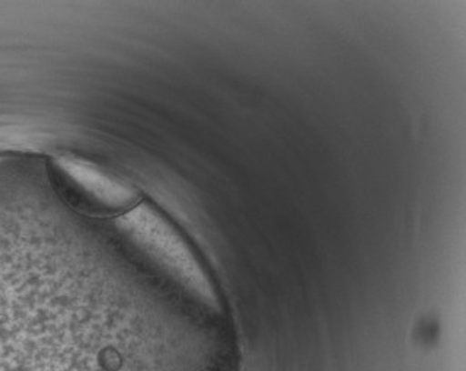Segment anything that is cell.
Returning <instances> with one entry per match:
<instances>
[{
  "label": "cell",
  "instance_id": "obj_1",
  "mask_svg": "<svg viewBox=\"0 0 466 371\" xmlns=\"http://www.w3.org/2000/svg\"><path fill=\"white\" fill-rule=\"evenodd\" d=\"M94 242L59 209L0 199V371H195Z\"/></svg>",
  "mask_w": 466,
  "mask_h": 371
},
{
  "label": "cell",
  "instance_id": "obj_2",
  "mask_svg": "<svg viewBox=\"0 0 466 371\" xmlns=\"http://www.w3.org/2000/svg\"><path fill=\"white\" fill-rule=\"evenodd\" d=\"M55 175L66 201L94 218L116 216L132 208L137 195L127 186L82 163L54 164Z\"/></svg>",
  "mask_w": 466,
  "mask_h": 371
}]
</instances>
